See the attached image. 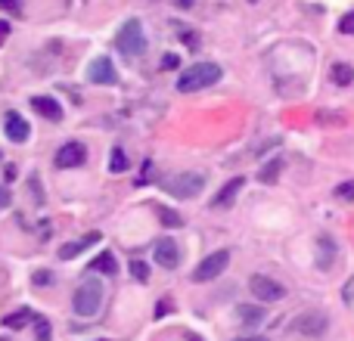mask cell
<instances>
[{"label": "cell", "mask_w": 354, "mask_h": 341, "mask_svg": "<svg viewBox=\"0 0 354 341\" xmlns=\"http://www.w3.org/2000/svg\"><path fill=\"white\" fill-rule=\"evenodd\" d=\"M221 66H214V62H199V66H189L187 72L177 78V90L180 93H193V90H205V87L218 84L221 81Z\"/></svg>", "instance_id": "obj_1"}, {"label": "cell", "mask_w": 354, "mask_h": 341, "mask_svg": "<svg viewBox=\"0 0 354 341\" xmlns=\"http://www.w3.org/2000/svg\"><path fill=\"white\" fill-rule=\"evenodd\" d=\"M72 304H75L78 317H93V313H100V307H103V286H100L97 280L81 282V286L75 289Z\"/></svg>", "instance_id": "obj_2"}, {"label": "cell", "mask_w": 354, "mask_h": 341, "mask_svg": "<svg viewBox=\"0 0 354 341\" xmlns=\"http://www.w3.org/2000/svg\"><path fill=\"white\" fill-rule=\"evenodd\" d=\"M165 186L174 199H196V195L205 189V174H202V170H183V174L171 177Z\"/></svg>", "instance_id": "obj_3"}, {"label": "cell", "mask_w": 354, "mask_h": 341, "mask_svg": "<svg viewBox=\"0 0 354 341\" xmlns=\"http://www.w3.org/2000/svg\"><path fill=\"white\" fill-rule=\"evenodd\" d=\"M118 50L124 56H140L147 50V37H143V25L137 19H128V22L118 28V37H115Z\"/></svg>", "instance_id": "obj_4"}, {"label": "cell", "mask_w": 354, "mask_h": 341, "mask_svg": "<svg viewBox=\"0 0 354 341\" xmlns=\"http://www.w3.org/2000/svg\"><path fill=\"white\" fill-rule=\"evenodd\" d=\"M227 264H230V251H214V255H208L205 261L199 264V267L193 270V280L196 282H208V280H214V276H221L227 270Z\"/></svg>", "instance_id": "obj_5"}, {"label": "cell", "mask_w": 354, "mask_h": 341, "mask_svg": "<svg viewBox=\"0 0 354 341\" xmlns=\"http://www.w3.org/2000/svg\"><path fill=\"white\" fill-rule=\"evenodd\" d=\"M249 289H252V295H255L258 301H280V298H286V289H283L277 280H270V276H261V273L252 276Z\"/></svg>", "instance_id": "obj_6"}, {"label": "cell", "mask_w": 354, "mask_h": 341, "mask_svg": "<svg viewBox=\"0 0 354 341\" xmlns=\"http://www.w3.org/2000/svg\"><path fill=\"white\" fill-rule=\"evenodd\" d=\"M87 81H93V84H115L118 75H115V66H112L109 56H97V59L87 66Z\"/></svg>", "instance_id": "obj_7"}, {"label": "cell", "mask_w": 354, "mask_h": 341, "mask_svg": "<svg viewBox=\"0 0 354 341\" xmlns=\"http://www.w3.org/2000/svg\"><path fill=\"white\" fill-rule=\"evenodd\" d=\"M153 255H156V264H159V267L174 270L177 264H180V245H177L174 239H159L156 249H153Z\"/></svg>", "instance_id": "obj_8"}, {"label": "cell", "mask_w": 354, "mask_h": 341, "mask_svg": "<svg viewBox=\"0 0 354 341\" xmlns=\"http://www.w3.org/2000/svg\"><path fill=\"white\" fill-rule=\"evenodd\" d=\"M292 332H299V335H324L326 332V317L324 313H301L299 320H292Z\"/></svg>", "instance_id": "obj_9"}, {"label": "cell", "mask_w": 354, "mask_h": 341, "mask_svg": "<svg viewBox=\"0 0 354 341\" xmlns=\"http://www.w3.org/2000/svg\"><path fill=\"white\" fill-rule=\"evenodd\" d=\"M84 159H87V149L78 140H72L56 153V168H78V165H84Z\"/></svg>", "instance_id": "obj_10"}, {"label": "cell", "mask_w": 354, "mask_h": 341, "mask_svg": "<svg viewBox=\"0 0 354 341\" xmlns=\"http://www.w3.org/2000/svg\"><path fill=\"white\" fill-rule=\"evenodd\" d=\"M3 130H6V137H10L12 143H25V140L31 137L28 121H25V118H19L16 112H6V124H3Z\"/></svg>", "instance_id": "obj_11"}, {"label": "cell", "mask_w": 354, "mask_h": 341, "mask_svg": "<svg viewBox=\"0 0 354 341\" xmlns=\"http://www.w3.org/2000/svg\"><path fill=\"white\" fill-rule=\"evenodd\" d=\"M243 186H245V177H233V180L227 183V186L212 199V208H214V211H218V208H230L233 199H236V193H239Z\"/></svg>", "instance_id": "obj_12"}, {"label": "cell", "mask_w": 354, "mask_h": 341, "mask_svg": "<svg viewBox=\"0 0 354 341\" xmlns=\"http://www.w3.org/2000/svg\"><path fill=\"white\" fill-rule=\"evenodd\" d=\"M31 109H35L37 115H44L47 121H62V106L56 103L53 97H35L31 99Z\"/></svg>", "instance_id": "obj_13"}, {"label": "cell", "mask_w": 354, "mask_h": 341, "mask_svg": "<svg viewBox=\"0 0 354 341\" xmlns=\"http://www.w3.org/2000/svg\"><path fill=\"white\" fill-rule=\"evenodd\" d=\"M100 239H103V236H100V233H87V236H81L78 242H68V245H62V249H59V257H62V261H72V257H78L84 249H91V245H97Z\"/></svg>", "instance_id": "obj_14"}, {"label": "cell", "mask_w": 354, "mask_h": 341, "mask_svg": "<svg viewBox=\"0 0 354 341\" xmlns=\"http://www.w3.org/2000/svg\"><path fill=\"white\" fill-rule=\"evenodd\" d=\"M333 261H336V242H333L330 236H320L317 239V267L330 270Z\"/></svg>", "instance_id": "obj_15"}, {"label": "cell", "mask_w": 354, "mask_h": 341, "mask_svg": "<svg viewBox=\"0 0 354 341\" xmlns=\"http://www.w3.org/2000/svg\"><path fill=\"white\" fill-rule=\"evenodd\" d=\"M333 81H336L339 87H348L354 81V66H348V62H336V66H333Z\"/></svg>", "instance_id": "obj_16"}, {"label": "cell", "mask_w": 354, "mask_h": 341, "mask_svg": "<svg viewBox=\"0 0 354 341\" xmlns=\"http://www.w3.org/2000/svg\"><path fill=\"white\" fill-rule=\"evenodd\" d=\"M93 270H100V273H106V276H112V273H118V264H115V257L109 255V251H103V255L97 257V261L91 264Z\"/></svg>", "instance_id": "obj_17"}, {"label": "cell", "mask_w": 354, "mask_h": 341, "mask_svg": "<svg viewBox=\"0 0 354 341\" xmlns=\"http://www.w3.org/2000/svg\"><path fill=\"white\" fill-rule=\"evenodd\" d=\"M280 170H283V162L274 159V162H268V165L258 170V180H261V183H274L277 177H280Z\"/></svg>", "instance_id": "obj_18"}, {"label": "cell", "mask_w": 354, "mask_h": 341, "mask_svg": "<svg viewBox=\"0 0 354 341\" xmlns=\"http://www.w3.org/2000/svg\"><path fill=\"white\" fill-rule=\"evenodd\" d=\"M239 320H243V323H249V326H255V323H261V320H264V311H261V307L243 304V307H239Z\"/></svg>", "instance_id": "obj_19"}, {"label": "cell", "mask_w": 354, "mask_h": 341, "mask_svg": "<svg viewBox=\"0 0 354 341\" xmlns=\"http://www.w3.org/2000/svg\"><path fill=\"white\" fill-rule=\"evenodd\" d=\"M3 323L10 326V329H22V326H28V323H31V311H28V307H22V311L10 313V317H6Z\"/></svg>", "instance_id": "obj_20"}, {"label": "cell", "mask_w": 354, "mask_h": 341, "mask_svg": "<svg viewBox=\"0 0 354 341\" xmlns=\"http://www.w3.org/2000/svg\"><path fill=\"white\" fill-rule=\"evenodd\" d=\"M109 170H112V174H122V170H128V155H124L122 149H112V155H109Z\"/></svg>", "instance_id": "obj_21"}, {"label": "cell", "mask_w": 354, "mask_h": 341, "mask_svg": "<svg viewBox=\"0 0 354 341\" xmlns=\"http://www.w3.org/2000/svg\"><path fill=\"white\" fill-rule=\"evenodd\" d=\"M131 276H134L137 282H147L149 280V267L143 261H131Z\"/></svg>", "instance_id": "obj_22"}, {"label": "cell", "mask_w": 354, "mask_h": 341, "mask_svg": "<svg viewBox=\"0 0 354 341\" xmlns=\"http://www.w3.org/2000/svg\"><path fill=\"white\" fill-rule=\"evenodd\" d=\"M159 217H162V224H168V226H183V217H177V211H168V208H162Z\"/></svg>", "instance_id": "obj_23"}, {"label": "cell", "mask_w": 354, "mask_h": 341, "mask_svg": "<svg viewBox=\"0 0 354 341\" xmlns=\"http://www.w3.org/2000/svg\"><path fill=\"white\" fill-rule=\"evenodd\" d=\"M336 199H342V202H351V199H354V180L342 183V186L336 189Z\"/></svg>", "instance_id": "obj_24"}, {"label": "cell", "mask_w": 354, "mask_h": 341, "mask_svg": "<svg viewBox=\"0 0 354 341\" xmlns=\"http://www.w3.org/2000/svg\"><path fill=\"white\" fill-rule=\"evenodd\" d=\"M50 335H53V329H50V323H47V320H37V341H53Z\"/></svg>", "instance_id": "obj_25"}, {"label": "cell", "mask_w": 354, "mask_h": 341, "mask_svg": "<svg viewBox=\"0 0 354 341\" xmlns=\"http://www.w3.org/2000/svg\"><path fill=\"white\" fill-rule=\"evenodd\" d=\"M339 31H342V35H354V12L342 16V22H339Z\"/></svg>", "instance_id": "obj_26"}, {"label": "cell", "mask_w": 354, "mask_h": 341, "mask_svg": "<svg viewBox=\"0 0 354 341\" xmlns=\"http://www.w3.org/2000/svg\"><path fill=\"white\" fill-rule=\"evenodd\" d=\"M342 298H345V304L348 307H354V276L348 282H345V289H342Z\"/></svg>", "instance_id": "obj_27"}, {"label": "cell", "mask_w": 354, "mask_h": 341, "mask_svg": "<svg viewBox=\"0 0 354 341\" xmlns=\"http://www.w3.org/2000/svg\"><path fill=\"white\" fill-rule=\"evenodd\" d=\"M180 66V59H177L174 53H168V56H162V68H165V72H171V68H177Z\"/></svg>", "instance_id": "obj_28"}, {"label": "cell", "mask_w": 354, "mask_h": 341, "mask_svg": "<svg viewBox=\"0 0 354 341\" xmlns=\"http://www.w3.org/2000/svg\"><path fill=\"white\" fill-rule=\"evenodd\" d=\"M47 282H53V273H47V270L41 273V270H37V273H35V286H47Z\"/></svg>", "instance_id": "obj_29"}, {"label": "cell", "mask_w": 354, "mask_h": 341, "mask_svg": "<svg viewBox=\"0 0 354 341\" xmlns=\"http://www.w3.org/2000/svg\"><path fill=\"white\" fill-rule=\"evenodd\" d=\"M0 6H3V10H10V12H19V10H22V0H0Z\"/></svg>", "instance_id": "obj_30"}, {"label": "cell", "mask_w": 354, "mask_h": 341, "mask_svg": "<svg viewBox=\"0 0 354 341\" xmlns=\"http://www.w3.org/2000/svg\"><path fill=\"white\" fill-rule=\"evenodd\" d=\"M6 37H10V22H6V19H0V47L6 43Z\"/></svg>", "instance_id": "obj_31"}, {"label": "cell", "mask_w": 354, "mask_h": 341, "mask_svg": "<svg viewBox=\"0 0 354 341\" xmlns=\"http://www.w3.org/2000/svg\"><path fill=\"white\" fill-rule=\"evenodd\" d=\"M183 43H187V47H199V35H196V31H193V35H189V31H187V35H183Z\"/></svg>", "instance_id": "obj_32"}, {"label": "cell", "mask_w": 354, "mask_h": 341, "mask_svg": "<svg viewBox=\"0 0 354 341\" xmlns=\"http://www.w3.org/2000/svg\"><path fill=\"white\" fill-rule=\"evenodd\" d=\"M165 311H171V301H159V307H156V317H165Z\"/></svg>", "instance_id": "obj_33"}, {"label": "cell", "mask_w": 354, "mask_h": 341, "mask_svg": "<svg viewBox=\"0 0 354 341\" xmlns=\"http://www.w3.org/2000/svg\"><path fill=\"white\" fill-rule=\"evenodd\" d=\"M174 3L180 6V10H193V3H196V0H174Z\"/></svg>", "instance_id": "obj_34"}, {"label": "cell", "mask_w": 354, "mask_h": 341, "mask_svg": "<svg viewBox=\"0 0 354 341\" xmlns=\"http://www.w3.org/2000/svg\"><path fill=\"white\" fill-rule=\"evenodd\" d=\"M236 341H268V338H261V335H249V338H236Z\"/></svg>", "instance_id": "obj_35"}, {"label": "cell", "mask_w": 354, "mask_h": 341, "mask_svg": "<svg viewBox=\"0 0 354 341\" xmlns=\"http://www.w3.org/2000/svg\"><path fill=\"white\" fill-rule=\"evenodd\" d=\"M6 202H10V195H6L3 189H0V205H6Z\"/></svg>", "instance_id": "obj_36"}, {"label": "cell", "mask_w": 354, "mask_h": 341, "mask_svg": "<svg viewBox=\"0 0 354 341\" xmlns=\"http://www.w3.org/2000/svg\"><path fill=\"white\" fill-rule=\"evenodd\" d=\"M187 341H199V338H187Z\"/></svg>", "instance_id": "obj_37"}, {"label": "cell", "mask_w": 354, "mask_h": 341, "mask_svg": "<svg viewBox=\"0 0 354 341\" xmlns=\"http://www.w3.org/2000/svg\"><path fill=\"white\" fill-rule=\"evenodd\" d=\"M0 341H6V338H0Z\"/></svg>", "instance_id": "obj_38"}, {"label": "cell", "mask_w": 354, "mask_h": 341, "mask_svg": "<svg viewBox=\"0 0 354 341\" xmlns=\"http://www.w3.org/2000/svg\"><path fill=\"white\" fill-rule=\"evenodd\" d=\"M252 3H255V0H252Z\"/></svg>", "instance_id": "obj_39"}]
</instances>
